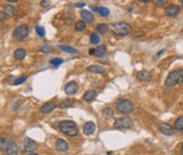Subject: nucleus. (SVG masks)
Returning a JSON list of instances; mask_svg holds the SVG:
<instances>
[{"instance_id": "c756f323", "label": "nucleus", "mask_w": 183, "mask_h": 155, "mask_svg": "<svg viewBox=\"0 0 183 155\" xmlns=\"http://www.w3.org/2000/svg\"><path fill=\"white\" fill-rule=\"evenodd\" d=\"M26 78H28V76H26V75H22L21 77L17 78L16 80L14 81V85H15V86H18V85H20V83H23L24 81L26 80Z\"/></svg>"}, {"instance_id": "a18cd8bd", "label": "nucleus", "mask_w": 183, "mask_h": 155, "mask_svg": "<svg viewBox=\"0 0 183 155\" xmlns=\"http://www.w3.org/2000/svg\"><path fill=\"white\" fill-rule=\"evenodd\" d=\"M181 4H182V6H183V0H182V1H181Z\"/></svg>"}, {"instance_id": "2eb2a0df", "label": "nucleus", "mask_w": 183, "mask_h": 155, "mask_svg": "<svg viewBox=\"0 0 183 155\" xmlns=\"http://www.w3.org/2000/svg\"><path fill=\"white\" fill-rule=\"evenodd\" d=\"M55 107H56L55 103H53V101H48V103H46L44 106H41L40 111L42 113H46L47 114V113L52 112V111L55 109Z\"/></svg>"}, {"instance_id": "2f4dec72", "label": "nucleus", "mask_w": 183, "mask_h": 155, "mask_svg": "<svg viewBox=\"0 0 183 155\" xmlns=\"http://www.w3.org/2000/svg\"><path fill=\"white\" fill-rule=\"evenodd\" d=\"M36 33H37V35H38V36L44 37V34H46V31H44V29L42 28V26L37 25L36 26Z\"/></svg>"}, {"instance_id": "c03bdc74", "label": "nucleus", "mask_w": 183, "mask_h": 155, "mask_svg": "<svg viewBox=\"0 0 183 155\" xmlns=\"http://www.w3.org/2000/svg\"><path fill=\"white\" fill-rule=\"evenodd\" d=\"M28 155H39V154H37V153H30V154H28Z\"/></svg>"}, {"instance_id": "1a4fd4ad", "label": "nucleus", "mask_w": 183, "mask_h": 155, "mask_svg": "<svg viewBox=\"0 0 183 155\" xmlns=\"http://www.w3.org/2000/svg\"><path fill=\"white\" fill-rule=\"evenodd\" d=\"M5 152L8 155H18L19 148L14 141H9L5 148Z\"/></svg>"}, {"instance_id": "37998d69", "label": "nucleus", "mask_w": 183, "mask_h": 155, "mask_svg": "<svg viewBox=\"0 0 183 155\" xmlns=\"http://www.w3.org/2000/svg\"><path fill=\"white\" fill-rule=\"evenodd\" d=\"M181 154L183 155V143H182V147H181Z\"/></svg>"}, {"instance_id": "f704fd0d", "label": "nucleus", "mask_w": 183, "mask_h": 155, "mask_svg": "<svg viewBox=\"0 0 183 155\" xmlns=\"http://www.w3.org/2000/svg\"><path fill=\"white\" fill-rule=\"evenodd\" d=\"M156 4H158V5H163V4H166V1L165 0H156V1H153Z\"/></svg>"}, {"instance_id": "72a5a7b5", "label": "nucleus", "mask_w": 183, "mask_h": 155, "mask_svg": "<svg viewBox=\"0 0 183 155\" xmlns=\"http://www.w3.org/2000/svg\"><path fill=\"white\" fill-rule=\"evenodd\" d=\"M6 146H8V143H6V138L1 137V145H0V150H1V151H3V150L6 148Z\"/></svg>"}, {"instance_id": "f3484780", "label": "nucleus", "mask_w": 183, "mask_h": 155, "mask_svg": "<svg viewBox=\"0 0 183 155\" xmlns=\"http://www.w3.org/2000/svg\"><path fill=\"white\" fill-rule=\"evenodd\" d=\"M81 17L83 19V21H85V22H91L93 19H94L92 13H91L90 11H86V10L81 11Z\"/></svg>"}, {"instance_id": "a19ab883", "label": "nucleus", "mask_w": 183, "mask_h": 155, "mask_svg": "<svg viewBox=\"0 0 183 155\" xmlns=\"http://www.w3.org/2000/svg\"><path fill=\"white\" fill-rule=\"evenodd\" d=\"M164 52H165V50H162V51H160V52H159V53H158V54H157V57H159L160 55H161L162 53H164Z\"/></svg>"}, {"instance_id": "c9c22d12", "label": "nucleus", "mask_w": 183, "mask_h": 155, "mask_svg": "<svg viewBox=\"0 0 183 155\" xmlns=\"http://www.w3.org/2000/svg\"><path fill=\"white\" fill-rule=\"evenodd\" d=\"M4 18H5V13H4L3 11H1V12H0V21H3Z\"/></svg>"}, {"instance_id": "473e14b6", "label": "nucleus", "mask_w": 183, "mask_h": 155, "mask_svg": "<svg viewBox=\"0 0 183 155\" xmlns=\"http://www.w3.org/2000/svg\"><path fill=\"white\" fill-rule=\"evenodd\" d=\"M39 51H40V52H47V53H49V52H52L53 48H52V46H50V45H42V46H40V48H39Z\"/></svg>"}, {"instance_id": "b1692460", "label": "nucleus", "mask_w": 183, "mask_h": 155, "mask_svg": "<svg viewBox=\"0 0 183 155\" xmlns=\"http://www.w3.org/2000/svg\"><path fill=\"white\" fill-rule=\"evenodd\" d=\"M102 114L106 119H109V118H111V117H112L113 110L111 109V108H105V109L102 110Z\"/></svg>"}, {"instance_id": "6ab92c4d", "label": "nucleus", "mask_w": 183, "mask_h": 155, "mask_svg": "<svg viewBox=\"0 0 183 155\" xmlns=\"http://www.w3.org/2000/svg\"><path fill=\"white\" fill-rule=\"evenodd\" d=\"M3 12L5 13V15L12 17V16H15V15H16V8H15L13 5H11V4H6V5H4V8H3Z\"/></svg>"}, {"instance_id": "4468645a", "label": "nucleus", "mask_w": 183, "mask_h": 155, "mask_svg": "<svg viewBox=\"0 0 183 155\" xmlns=\"http://www.w3.org/2000/svg\"><path fill=\"white\" fill-rule=\"evenodd\" d=\"M83 131H84L85 135H91L95 131V125L92 123V121L86 123L84 125V127H83Z\"/></svg>"}, {"instance_id": "a878e982", "label": "nucleus", "mask_w": 183, "mask_h": 155, "mask_svg": "<svg viewBox=\"0 0 183 155\" xmlns=\"http://www.w3.org/2000/svg\"><path fill=\"white\" fill-rule=\"evenodd\" d=\"M175 129L179 130V131H183V116H180L175 121Z\"/></svg>"}, {"instance_id": "ea45409f", "label": "nucleus", "mask_w": 183, "mask_h": 155, "mask_svg": "<svg viewBox=\"0 0 183 155\" xmlns=\"http://www.w3.org/2000/svg\"><path fill=\"white\" fill-rule=\"evenodd\" d=\"M90 8H91V10H92V11H97V8H95V6L90 5Z\"/></svg>"}, {"instance_id": "412c9836", "label": "nucleus", "mask_w": 183, "mask_h": 155, "mask_svg": "<svg viewBox=\"0 0 183 155\" xmlns=\"http://www.w3.org/2000/svg\"><path fill=\"white\" fill-rule=\"evenodd\" d=\"M87 71L90 73H104V68L101 66H97V65H93V66H90L87 68Z\"/></svg>"}, {"instance_id": "f03ea898", "label": "nucleus", "mask_w": 183, "mask_h": 155, "mask_svg": "<svg viewBox=\"0 0 183 155\" xmlns=\"http://www.w3.org/2000/svg\"><path fill=\"white\" fill-rule=\"evenodd\" d=\"M183 81V69L179 70H175L169 72L167 75L166 79H165V86L166 87H174V86L181 83Z\"/></svg>"}, {"instance_id": "dca6fc26", "label": "nucleus", "mask_w": 183, "mask_h": 155, "mask_svg": "<svg viewBox=\"0 0 183 155\" xmlns=\"http://www.w3.org/2000/svg\"><path fill=\"white\" fill-rule=\"evenodd\" d=\"M97 92L93 90H89V91H86V92L84 93V95H83V98H84L85 101H92L95 99V97H97Z\"/></svg>"}, {"instance_id": "393cba45", "label": "nucleus", "mask_w": 183, "mask_h": 155, "mask_svg": "<svg viewBox=\"0 0 183 155\" xmlns=\"http://www.w3.org/2000/svg\"><path fill=\"white\" fill-rule=\"evenodd\" d=\"M95 30H97V33H100V34H105V33H107V31H108V25L105 23H100L97 25Z\"/></svg>"}, {"instance_id": "c85d7f7f", "label": "nucleus", "mask_w": 183, "mask_h": 155, "mask_svg": "<svg viewBox=\"0 0 183 155\" xmlns=\"http://www.w3.org/2000/svg\"><path fill=\"white\" fill-rule=\"evenodd\" d=\"M90 42L92 44H97L100 42V37L97 35V33H92L90 35Z\"/></svg>"}, {"instance_id": "58836bf2", "label": "nucleus", "mask_w": 183, "mask_h": 155, "mask_svg": "<svg viewBox=\"0 0 183 155\" xmlns=\"http://www.w3.org/2000/svg\"><path fill=\"white\" fill-rule=\"evenodd\" d=\"M89 54H90V55H94V49H91V50L89 51Z\"/></svg>"}, {"instance_id": "423d86ee", "label": "nucleus", "mask_w": 183, "mask_h": 155, "mask_svg": "<svg viewBox=\"0 0 183 155\" xmlns=\"http://www.w3.org/2000/svg\"><path fill=\"white\" fill-rule=\"evenodd\" d=\"M113 127L115 129H130L132 128V120L128 117H120L114 120Z\"/></svg>"}, {"instance_id": "20e7f679", "label": "nucleus", "mask_w": 183, "mask_h": 155, "mask_svg": "<svg viewBox=\"0 0 183 155\" xmlns=\"http://www.w3.org/2000/svg\"><path fill=\"white\" fill-rule=\"evenodd\" d=\"M135 109V105L128 99H120L117 103V110L122 114H130Z\"/></svg>"}, {"instance_id": "4be33fe9", "label": "nucleus", "mask_w": 183, "mask_h": 155, "mask_svg": "<svg viewBox=\"0 0 183 155\" xmlns=\"http://www.w3.org/2000/svg\"><path fill=\"white\" fill-rule=\"evenodd\" d=\"M58 48L61 49L62 51H64V52L71 53V54H76V53L79 52L76 49L72 48V46H68V45H58Z\"/></svg>"}, {"instance_id": "9b49d317", "label": "nucleus", "mask_w": 183, "mask_h": 155, "mask_svg": "<svg viewBox=\"0 0 183 155\" xmlns=\"http://www.w3.org/2000/svg\"><path fill=\"white\" fill-rule=\"evenodd\" d=\"M180 13V8L178 5H168L165 8V15L168 17H176Z\"/></svg>"}, {"instance_id": "a211bd4d", "label": "nucleus", "mask_w": 183, "mask_h": 155, "mask_svg": "<svg viewBox=\"0 0 183 155\" xmlns=\"http://www.w3.org/2000/svg\"><path fill=\"white\" fill-rule=\"evenodd\" d=\"M14 59L15 60H22V59L24 58V56H26V51H24V49H21V48H19V49H17V50H15V52H14Z\"/></svg>"}, {"instance_id": "4c0bfd02", "label": "nucleus", "mask_w": 183, "mask_h": 155, "mask_svg": "<svg viewBox=\"0 0 183 155\" xmlns=\"http://www.w3.org/2000/svg\"><path fill=\"white\" fill-rule=\"evenodd\" d=\"M49 3H50V2H49V1H41V2H40L41 6H48V5H49Z\"/></svg>"}, {"instance_id": "0eeeda50", "label": "nucleus", "mask_w": 183, "mask_h": 155, "mask_svg": "<svg viewBox=\"0 0 183 155\" xmlns=\"http://www.w3.org/2000/svg\"><path fill=\"white\" fill-rule=\"evenodd\" d=\"M37 148V143L35 140L31 138H26L22 143V151L24 153H32L33 151H35Z\"/></svg>"}, {"instance_id": "e433bc0d", "label": "nucleus", "mask_w": 183, "mask_h": 155, "mask_svg": "<svg viewBox=\"0 0 183 155\" xmlns=\"http://www.w3.org/2000/svg\"><path fill=\"white\" fill-rule=\"evenodd\" d=\"M85 5H86V4H85L84 2H77V3L75 4L76 8H83V6H85Z\"/></svg>"}, {"instance_id": "f8f14e48", "label": "nucleus", "mask_w": 183, "mask_h": 155, "mask_svg": "<svg viewBox=\"0 0 183 155\" xmlns=\"http://www.w3.org/2000/svg\"><path fill=\"white\" fill-rule=\"evenodd\" d=\"M137 77H138V79L141 81H149V80H151V78H153V75H151V73L149 72V71L142 70V71H139V72H138Z\"/></svg>"}, {"instance_id": "7c9ffc66", "label": "nucleus", "mask_w": 183, "mask_h": 155, "mask_svg": "<svg viewBox=\"0 0 183 155\" xmlns=\"http://www.w3.org/2000/svg\"><path fill=\"white\" fill-rule=\"evenodd\" d=\"M50 63L52 66H58L61 63H62V58H53L50 60Z\"/></svg>"}, {"instance_id": "bb28decb", "label": "nucleus", "mask_w": 183, "mask_h": 155, "mask_svg": "<svg viewBox=\"0 0 183 155\" xmlns=\"http://www.w3.org/2000/svg\"><path fill=\"white\" fill-rule=\"evenodd\" d=\"M86 29V22L85 21H77L74 25V30L77 32H81V31Z\"/></svg>"}, {"instance_id": "cd10ccee", "label": "nucleus", "mask_w": 183, "mask_h": 155, "mask_svg": "<svg viewBox=\"0 0 183 155\" xmlns=\"http://www.w3.org/2000/svg\"><path fill=\"white\" fill-rule=\"evenodd\" d=\"M97 13H100L101 16L106 17V16H109L110 11H109L107 8H105V6H100V8H97Z\"/></svg>"}, {"instance_id": "f257e3e1", "label": "nucleus", "mask_w": 183, "mask_h": 155, "mask_svg": "<svg viewBox=\"0 0 183 155\" xmlns=\"http://www.w3.org/2000/svg\"><path fill=\"white\" fill-rule=\"evenodd\" d=\"M58 128L64 134L67 135V136L73 137V136H76V135L79 134V128H77L76 123L72 120L61 121L58 125Z\"/></svg>"}, {"instance_id": "9d476101", "label": "nucleus", "mask_w": 183, "mask_h": 155, "mask_svg": "<svg viewBox=\"0 0 183 155\" xmlns=\"http://www.w3.org/2000/svg\"><path fill=\"white\" fill-rule=\"evenodd\" d=\"M159 130L164 135H167V136H171V135H173V133H174L173 127L167 123H159Z\"/></svg>"}, {"instance_id": "5701e85b", "label": "nucleus", "mask_w": 183, "mask_h": 155, "mask_svg": "<svg viewBox=\"0 0 183 155\" xmlns=\"http://www.w3.org/2000/svg\"><path fill=\"white\" fill-rule=\"evenodd\" d=\"M74 103V100L71 98H66L64 101H62L61 105H59V108H70L73 106Z\"/></svg>"}, {"instance_id": "6e6552de", "label": "nucleus", "mask_w": 183, "mask_h": 155, "mask_svg": "<svg viewBox=\"0 0 183 155\" xmlns=\"http://www.w3.org/2000/svg\"><path fill=\"white\" fill-rule=\"evenodd\" d=\"M79 90V85L75 81H70L65 86V93L67 95H74Z\"/></svg>"}, {"instance_id": "79ce46f5", "label": "nucleus", "mask_w": 183, "mask_h": 155, "mask_svg": "<svg viewBox=\"0 0 183 155\" xmlns=\"http://www.w3.org/2000/svg\"><path fill=\"white\" fill-rule=\"evenodd\" d=\"M9 2H10V3H15V2H17V0H9Z\"/></svg>"}, {"instance_id": "7ed1b4c3", "label": "nucleus", "mask_w": 183, "mask_h": 155, "mask_svg": "<svg viewBox=\"0 0 183 155\" xmlns=\"http://www.w3.org/2000/svg\"><path fill=\"white\" fill-rule=\"evenodd\" d=\"M112 32L113 34L118 35V36H125L131 32V26L130 24L126 23V22L120 21L112 25Z\"/></svg>"}, {"instance_id": "aec40b11", "label": "nucleus", "mask_w": 183, "mask_h": 155, "mask_svg": "<svg viewBox=\"0 0 183 155\" xmlns=\"http://www.w3.org/2000/svg\"><path fill=\"white\" fill-rule=\"evenodd\" d=\"M106 46L105 45H99L97 48L94 49V56L97 57H103L105 54H106Z\"/></svg>"}, {"instance_id": "39448f33", "label": "nucleus", "mask_w": 183, "mask_h": 155, "mask_svg": "<svg viewBox=\"0 0 183 155\" xmlns=\"http://www.w3.org/2000/svg\"><path fill=\"white\" fill-rule=\"evenodd\" d=\"M29 35V26L26 24H21L13 31V38L17 41H21Z\"/></svg>"}, {"instance_id": "ddd939ff", "label": "nucleus", "mask_w": 183, "mask_h": 155, "mask_svg": "<svg viewBox=\"0 0 183 155\" xmlns=\"http://www.w3.org/2000/svg\"><path fill=\"white\" fill-rule=\"evenodd\" d=\"M55 148H56V150L59 152H66L67 150L69 149V145L66 140H64V139L61 138L56 141V143H55Z\"/></svg>"}]
</instances>
